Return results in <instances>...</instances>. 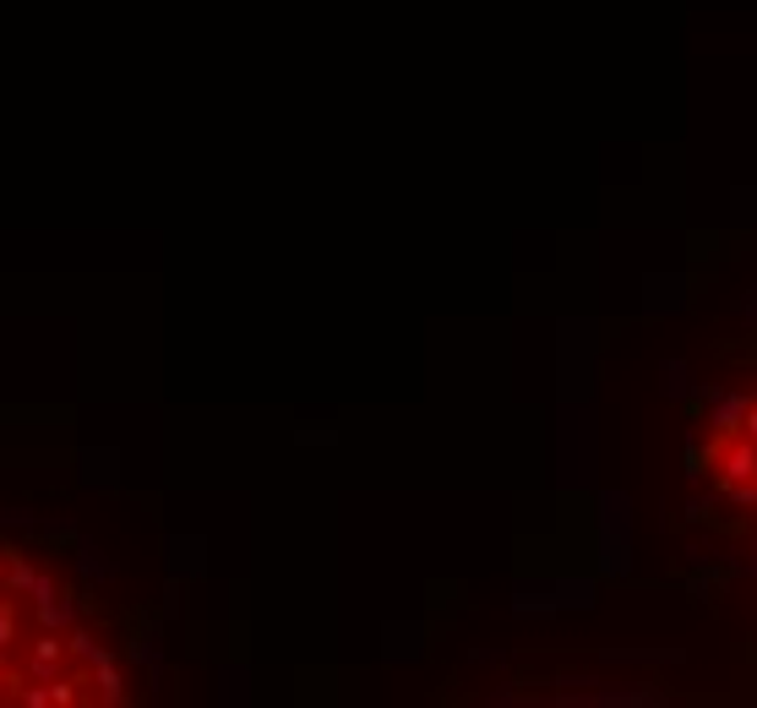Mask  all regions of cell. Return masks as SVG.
<instances>
[{
    "instance_id": "cell-1",
    "label": "cell",
    "mask_w": 757,
    "mask_h": 708,
    "mask_svg": "<svg viewBox=\"0 0 757 708\" xmlns=\"http://www.w3.org/2000/svg\"><path fill=\"white\" fill-rule=\"evenodd\" d=\"M709 479L736 507H757V404H742L736 420H725V431L709 453Z\"/></svg>"
}]
</instances>
